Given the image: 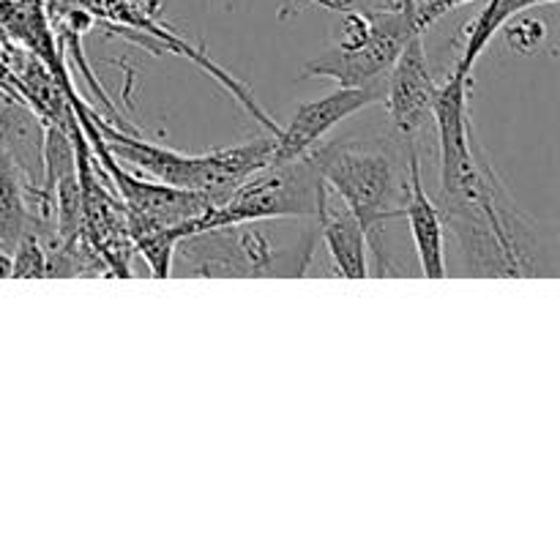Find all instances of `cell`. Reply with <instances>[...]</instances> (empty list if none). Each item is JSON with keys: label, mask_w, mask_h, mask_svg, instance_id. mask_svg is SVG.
<instances>
[{"label": "cell", "mask_w": 560, "mask_h": 560, "mask_svg": "<svg viewBox=\"0 0 560 560\" xmlns=\"http://www.w3.org/2000/svg\"><path fill=\"white\" fill-rule=\"evenodd\" d=\"M443 224L454 233L470 277H552L556 235L523 211L490 162L441 191Z\"/></svg>", "instance_id": "obj_1"}, {"label": "cell", "mask_w": 560, "mask_h": 560, "mask_svg": "<svg viewBox=\"0 0 560 560\" xmlns=\"http://www.w3.org/2000/svg\"><path fill=\"white\" fill-rule=\"evenodd\" d=\"M315 217L246 219L184 235L175 244L170 277L299 279L315 260Z\"/></svg>", "instance_id": "obj_2"}, {"label": "cell", "mask_w": 560, "mask_h": 560, "mask_svg": "<svg viewBox=\"0 0 560 560\" xmlns=\"http://www.w3.org/2000/svg\"><path fill=\"white\" fill-rule=\"evenodd\" d=\"M416 142L399 135L345 137L317 142L310 151L317 173L328 189L342 197L345 208L361 222L366 235H375L386 222L405 217L408 202L410 148Z\"/></svg>", "instance_id": "obj_3"}, {"label": "cell", "mask_w": 560, "mask_h": 560, "mask_svg": "<svg viewBox=\"0 0 560 560\" xmlns=\"http://www.w3.org/2000/svg\"><path fill=\"white\" fill-rule=\"evenodd\" d=\"M85 115L93 120L98 135L104 137V145L109 148V153L118 162L131 164L142 175L162 180V184L208 195L217 206L228 200L252 173H257V170L271 162L273 135L189 156V153L175 151V148H164L151 140H142L140 131L120 129L113 120L104 118L98 109H93L91 104H85Z\"/></svg>", "instance_id": "obj_4"}, {"label": "cell", "mask_w": 560, "mask_h": 560, "mask_svg": "<svg viewBox=\"0 0 560 560\" xmlns=\"http://www.w3.org/2000/svg\"><path fill=\"white\" fill-rule=\"evenodd\" d=\"M342 42L304 66L339 85H381L413 33H424L416 0H388L372 11H342Z\"/></svg>", "instance_id": "obj_5"}, {"label": "cell", "mask_w": 560, "mask_h": 560, "mask_svg": "<svg viewBox=\"0 0 560 560\" xmlns=\"http://www.w3.org/2000/svg\"><path fill=\"white\" fill-rule=\"evenodd\" d=\"M326 208L328 186L306 153L288 162H268L266 167L252 173L228 200L208 208L200 219H195L189 224V233L217 228V224L246 222V219H317Z\"/></svg>", "instance_id": "obj_6"}, {"label": "cell", "mask_w": 560, "mask_h": 560, "mask_svg": "<svg viewBox=\"0 0 560 560\" xmlns=\"http://www.w3.org/2000/svg\"><path fill=\"white\" fill-rule=\"evenodd\" d=\"M74 151H77V175H80V211H82V235L98 260L107 266L109 277L129 279L131 262H135L137 249L129 233V219H126V206L107 180V175L98 170L93 159L91 142L74 129Z\"/></svg>", "instance_id": "obj_7"}, {"label": "cell", "mask_w": 560, "mask_h": 560, "mask_svg": "<svg viewBox=\"0 0 560 560\" xmlns=\"http://www.w3.org/2000/svg\"><path fill=\"white\" fill-rule=\"evenodd\" d=\"M435 93L438 85L432 80L430 58H427L424 33H413L388 69V80L383 85L394 135L419 145V137L432 126Z\"/></svg>", "instance_id": "obj_8"}, {"label": "cell", "mask_w": 560, "mask_h": 560, "mask_svg": "<svg viewBox=\"0 0 560 560\" xmlns=\"http://www.w3.org/2000/svg\"><path fill=\"white\" fill-rule=\"evenodd\" d=\"M383 85L386 82H381V85H339L328 96L301 104L293 118H290V124L273 137L271 162L306 156L342 120L353 118L355 113L372 107L377 98H383Z\"/></svg>", "instance_id": "obj_9"}, {"label": "cell", "mask_w": 560, "mask_h": 560, "mask_svg": "<svg viewBox=\"0 0 560 560\" xmlns=\"http://www.w3.org/2000/svg\"><path fill=\"white\" fill-rule=\"evenodd\" d=\"M405 219L413 233L416 252H419L421 273L430 279H443L448 273L446 260V224H443L441 208L435 206L424 189L421 178V153L419 145L410 148L408 170V202H405Z\"/></svg>", "instance_id": "obj_10"}, {"label": "cell", "mask_w": 560, "mask_h": 560, "mask_svg": "<svg viewBox=\"0 0 560 560\" xmlns=\"http://www.w3.org/2000/svg\"><path fill=\"white\" fill-rule=\"evenodd\" d=\"M0 145L5 148L16 167L25 173L27 184L42 186L44 173V124L22 98L0 91Z\"/></svg>", "instance_id": "obj_11"}, {"label": "cell", "mask_w": 560, "mask_h": 560, "mask_svg": "<svg viewBox=\"0 0 560 560\" xmlns=\"http://www.w3.org/2000/svg\"><path fill=\"white\" fill-rule=\"evenodd\" d=\"M317 228H320V235L326 241V249L331 255L339 277L364 279L370 273V262H366V233L348 208H342L337 213H331L326 208L317 217Z\"/></svg>", "instance_id": "obj_12"}, {"label": "cell", "mask_w": 560, "mask_h": 560, "mask_svg": "<svg viewBox=\"0 0 560 560\" xmlns=\"http://www.w3.org/2000/svg\"><path fill=\"white\" fill-rule=\"evenodd\" d=\"M558 0H487L485 11L465 27V49L463 58L457 60V69L465 71V74H474V66L479 60V55L485 52L487 44L492 42L498 31H503L512 16L525 14V11L536 9V5H552Z\"/></svg>", "instance_id": "obj_13"}, {"label": "cell", "mask_w": 560, "mask_h": 560, "mask_svg": "<svg viewBox=\"0 0 560 560\" xmlns=\"http://www.w3.org/2000/svg\"><path fill=\"white\" fill-rule=\"evenodd\" d=\"M27 189H38V186L27 184L25 173L0 145V249L9 255L27 222Z\"/></svg>", "instance_id": "obj_14"}, {"label": "cell", "mask_w": 560, "mask_h": 560, "mask_svg": "<svg viewBox=\"0 0 560 560\" xmlns=\"http://www.w3.org/2000/svg\"><path fill=\"white\" fill-rule=\"evenodd\" d=\"M11 277L47 279V252L42 235L31 222H25L20 241L11 249Z\"/></svg>", "instance_id": "obj_15"}, {"label": "cell", "mask_w": 560, "mask_h": 560, "mask_svg": "<svg viewBox=\"0 0 560 560\" xmlns=\"http://www.w3.org/2000/svg\"><path fill=\"white\" fill-rule=\"evenodd\" d=\"M503 27H506L509 49L517 55L539 52L541 44L547 42V25L541 20H530V16L517 20V16H512Z\"/></svg>", "instance_id": "obj_16"}, {"label": "cell", "mask_w": 560, "mask_h": 560, "mask_svg": "<svg viewBox=\"0 0 560 560\" xmlns=\"http://www.w3.org/2000/svg\"><path fill=\"white\" fill-rule=\"evenodd\" d=\"M470 3V0H416V11H419L421 27H430L441 20L443 14H448L452 9H459V5Z\"/></svg>", "instance_id": "obj_17"}, {"label": "cell", "mask_w": 560, "mask_h": 560, "mask_svg": "<svg viewBox=\"0 0 560 560\" xmlns=\"http://www.w3.org/2000/svg\"><path fill=\"white\" fill-rule=\"evenodd\" d=\"M310 3L320 5V9H328V11H339V14L353 9V0H310Z\"/></svg>", "instance_id": "obj_18"}, {"label": "cell", "mask_w": 560, "mask_h": 560, "mask_svg": "<svg viewBox=\"0 0 560 560\" xmlns=\"http://www.w3.org/2000/svg\"><path fill=\"white\" fill-rule=\"evenodd\" d=\"M11 277V255L0 249V279Z\"/></svg>", "instance_id": "obj_19"}]
</instances>
